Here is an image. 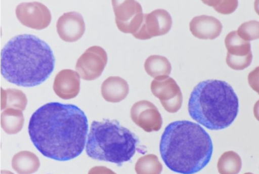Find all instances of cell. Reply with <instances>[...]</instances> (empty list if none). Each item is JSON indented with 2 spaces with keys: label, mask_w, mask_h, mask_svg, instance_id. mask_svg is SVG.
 Returning a JSON list of instances; mask_svg holds the SVG:
<instances>
[{
  "label": "cell",
  "mask_w": 259,
  "mask_h": 174,
  "mask_svg": "<svg viewBox=\"0 0 259 174\" xmlns=\"http://www.w3.org/2000/svg\"><path fill=\"white\" fill-rule=\"evenodd\" d=\"M15 13L17 19L23 25L36 30L46 28L52 20L49 9L37 2L20 3L17 6Z\"/></svg>",
  "instance_id": "cell-10"
},
{
  "label": "cell",
  "mask_w": 259,
  "mask_h": 174,
  "mask_svg": "<svg viewBox=\"0 0 259 174\" xmlns=\"http://www.w3.org/2000/svg\"><path fill=\"white\" fill-rule=\"evenodd\" d=\"M206 5L212 7L214 9L222 14H229L237 9V1H203Z\"/></svg>",
  "instance_id": "cell-24"
},
{
  "label": "cell",
  "mask_w": 259,
  "mask_h": 174,
  "mask_svg": "<svg viewBox=\"0 0 259 174\" xmlns=\"http://www.w3.org/2000/svg\"><path fill=\"white\" fill-rule=\"evenodd\" d=\"M144 68L147 73L153 78L168 76L171 72V66L168 60L160 55H151L146 60Z\"/></svg>",
  "instance_id": "cell-19"
},
{
  "label": "cell",
  "mask_w": 259,
  "mask_h": 174,
  "mask_svg": "<svg viewBox=\"0 0 259 174\" xmlns=\"http://www.w3.org/2000/svg\"><path fill=\"white\" fill-rule=\"evenodd\" d=\"M227 54L233 57H244L251 53L249 41L240 37L237 31L229 32L225 38Z\"/></svg>",
  "instance_id": "cell-18"
},
{
  "label": "cell",
  "mask_w": 259,
  "mask_h": 174,
  "mask_svg": "<svg viewBox=\"0 0 259 174\" xmlns=\"http://www.w3.org/2000/svg\"><path fill=\"white\" fill-rule=\"evenodd\" d=\"M59 37L66 42H74L83 35L85 27L82 15L77 12H69L60 16L56 24Z\"/></svg>",
  "instance_id": "cell-12"
},
{
  "label": "cell",
  "mask_w": 259,
  "mask_h": 174,
  "mask_svg": "<svg viewBox=\"0 0 259 174\" xmlns=\"http://www.w3.org/2000/svg\"><path fill=\"white\" fill-rule=\"evenodd\" d=\"M130 116L133 121L146 132L158 131L162 119L157 107L151 102L141 100L132 107Z\"/></svg>",
  "instance_id": "cell-11"
},
{
  "label": "cell",
  "mask_w": 259,
  "mask_h": 174,
  "mask_svg": "<svg viewBox=\"0 0 259 174\" xmlns=\"http://www.w3.org/2000/svg\"><path fill=\"white\" fill-rule=\"evenodd\" d=\"M28 129L31 142L44 156L67 161L83 151L88 121L84 112L75 105L50 102L32 114Z\"/></svg>",
  "instance_id": "cell-1"
},
{
  "label": "cell",
  "mask_w": 259,
  "mask_h": 174,
  "mask_svg": "<svg viewBox=\"0 0 259 174\" xmlns=\"http://www.w3.org/2000/svg\"><path fill=\"white\" fill-rule=\"evenodd\" d=\"M244 174H253V173H251V172H246V173H244Z\"/></svg>",
  "instance_id": "cell-31"
},
{
  "label": "cell",
  "mask_w": 259,
  "mask_h": 174,
  "mask_svg": "<svg viewBox=\"0 0 259 174\" xmlns=\"http://www.w3.org/2000/svg\"><path fill=\"white\" fill-rule=\"evenodd\" d=\"M101 94L107 102L118 103L124 100L129 92V86L125 80L119 76H110L101 85Z\"/></svg>",
  "instance_id": "cell-15"
},
{
  "label": "cell",
  "mask_w": 259,
  "mask_h": 174,
  "mask_svg": "<svg viewBox=\"0 0 259 174\" xmlns=\"http://www.w3.org/2000/svg\"><path fill=\"white\" fill-rule=\"evenodd\" d=\"M242 167L240 156L235 152H224L219 159L217 168L220 174H238Z\"/></svg>",
  "instance_id": "cell-21"
},
{
  "label": "cell",
  "mask_w": 259,
  "mask_h": 174,
  "mask_svg": "<svg viewBox=\"0 0 259 174\" xmlns=\"http://www.w3.org/2000/svg\"><path fill=\"white\" fill-rule=\"evenodd\" d=\"M195 121L210 130L229 126L237 116L239 100L227 82L208 79L199 82L193 89L188 105Z\"/></svg>",
  "instance_id": "cell-4"
},
{
  "label": "cell",
  "mask_w": 259,
  "mask_h": 174,
  "mask_svg": "<svg viewBox=\"0 0 259 174\" xmlns=\"http://www.w3.org/2000/svg\"><path fill=\"white\" fill-rule=\"evenodd\" d=\"M80 76L71 69H63L56 75L53 90L59 97L68 100L75 98L80 91Z\"/></svg>",
  "instance_id": "cell-13"
},
{
  "label": "cell",
  "mask_w": 259,
  "mask_h": 174,
  "mask_svg": "<svg viewBox=\"0 0 259 174\" xmlns=\"http://www.w3.org/2000/svg\"><path fill=\"white\" fill-rule=\"evenodd\" d=\"M27 104L25 94L15 89L1 90V109L13 108L21 111L25 110Z\"/></svg>",
  "instance_id": "cell-20"
},
{
  "label": "cell",
  "mask_w": 259,
  "mask_h": 174,
  "mask_svg": "<svg viewBox=\"0 0 259 174\" xmlns=\"http://www.w3.org/2000/svg\"><path fill=\"white\" fill-rule=\"evenodd\" d=\"M116 26L125 33H136L143 20L144 14L140 4L134 0L112 1Z\"/></svg>",
  "instance_id": "cell-6"
},
{
  "label": "cell",
  "mask_w": 259,
  "mask_h": 174,
  "mask_svg": "<svg viewBox=\"0 0 259 174\" xmlns=\"http://www.w3.org/2000/svg\"><path fill=\"white\" fill-rule=\"evenodd\" d=\"M55 59L50 46L37 36L22 34L11 38L1 54V71L8 81L32 87L45 81L53 72Z\"/></svg>",
  "instance_id": "cell-3"
},
{
  "label": "cell",
  "mask_w": 259,
  "mask_h": 174,
  "mask_svg": "<svg viewBox=\"0 0 259 174\" xmlns=\"http://www.w3.org/2000/svg\"><path fill=\"white\" fill-rule=\"evenodd\" d=\"M1 174H14L9 170H2Z\"/></svg>",
  "instance_id": "cell-30"
},
{
  "label": "cell",
  "mask_w": 259,
  "mask_h": 174,
  "mask_svg": "<svg viewBox=\"0 0 259 174\" xmlns=\"http://www.w3.org/2000/svg\"><path fill=\"white\" fill-rule=\"evenodd\" d=\"M254 9L256 14L259 15V0L254 1Z\"/></svg>",
  "instance_id": "cell-29"
},
{
  "label": "cell",
  "mask_w": 259,
  "mask_h": 174,
  "mask_svg": "<svg viewBox=\"0 0 259 174\" xmlns=\"http://www.w3.org/2000/svg\"><path fill=\"white\" fill-rule=\"evenodd\" d=\"M85 151L90 158L119 166L130 161L137 151L146 152L136 135L116 120L93 121L87 137Z\"/></svg>",
  "instance_id": "cell-5"
},
{
  "label": "cell",
  "mask_w": 259,
  "mask_h": 174,
  "mask_svg": "<svg viewBox=\"0 0 259 174\" xmlns=\"http://www.w3.org/2000/svg\"><path fill=\"white\" fill-rule=\"evenodd\" d=\"M24 122L23 114L20 110L8 108L1 113V126L7 134L12 135L19 133L23 127Z\"/></svg>",
  "instance_id": "cell-17"
},
{
  "label": "cell",
  "mask_w": 259,
  "mask_h": 174,
  "mask_svg": "<svg viewBox=\"0 0 259 174\" xmlns=\"http://www.w3.org/2000/svg\"><path fill=\"white\" fill-rule=\"evenodd\" d=\"M247 79L250 86L259 95V66L249 72Z\"/></svg>",
  "instance_id": "cell-26"
},
{
  "label": "cell",
  "mask_w": 259,
  "mask_h": 174,
  "mask_svg": "<svg viewBox=\"0 0 259 174\" xmlns=\"http://www.w3.org/2000/svg\"><path fill=\"white\" fill-rule=\"evenodd\" d=\"M107 60V53L103 48L92 46L77 59L75 69L82 79L93 80L101 75Z\"/></svg>",
  "instance_id": "cell-8"
},
{
  "label": "cell",
  "mask_w": 259,
  "mask_h": 174,
  "mask_svg": "<svg viewBox=\"0 0 259 174\" xmlns=\"http://www.w3.org/2000/svg\"><path fill=\"white\" fill-rule=\"evenodd\" d=\"M189 28L195 37L211 40L220 35L223 25L216 18L203 15L194 17L190 22Z\"/></svg>",
  "instance_id": "cell-14"
},
{
  "label": "cell",
  "mask_w": 259,
  "mask_h": 174,
  "mask_svg": "<svg viewBox=\"0 0 259 174\" xmlns=\"http://www.w3.org/2000/svg\"><path fill=\"white\" fill-rule=\"evenodd\" d=\"M171 25L172 18L169 13L164 9H156L149 14H144L140 28L133 35L139 39H149L166 34Z\"/></svg>",
  "instance_id": "cell-9"
},
{
  "label": "cell",
  "mask_w": 259,
  "mask_h": 174,
  "mask_svg": "<svg viewBox=\"0 0 259 174\" xmlns=\"http://www.w3.org/2000/svg\"><path fill=\"white\" fill-rule=\"evenodd\" d=\"M88 174H116L110 168L104 166H96L89 171Z\"/></svg>",
  "instance_id": "cell-27"
},
{
  "label": "cell",
  "mask_w": 259,
  "mask_h": 174,
  "mask_svg": "<svg viewBox=\"0 0 259 174\" xmlns=\"http://www.w3.org/2000/svg\"><path fill=\"white\" fill-rule=\"evenodd\" d=\"M159 151L169 169L181 174H194L210 161L213 145L209 134L199 124L178 120L165 128Z\"/></svg>",
  "instance_id": "cell-2"
},
{
  "label": "cell",
  "mask_w": 259,
  "mask_h": 174,
  "mask_svg": "<svg viewBox=\"0 0 259 174\" xmlns=\"http://www.w3.org/2000/svg\"><path fill=\"white\" fill-rule=\"evenodd\" d=\"M40 166L38 157L28 151H22L15 154L12 159V167L18 174H32Z\"/></svg>",
  "instance_id": "cell-16"
},
{
  "label": "cell",
  "mask_w": 259,
  "mask_h": 174,
  "mask_svg": "<svg viewBox=\"0 0 259 174\" xmlns=\"http://www.w3.org/2000/svg\"><path fill=\"white\" fill-rule=\"evenodd\" d=\"M150 88L153 95L159 99L167 112L174 113L180 109L183 103L182 93L172 78L167 75L155 78Z\"/></svg>",
  "instance_id": "cell-7"
},
{
  "label": "cell",
  "mask_w": 259,
  "mask_h": 174,
  "mask_svg": "<svg viewBox=\"0 0 259 174\" xmlns=\"http://www.w3.org/2000/svg\"><path fill=\"white\" fill-rule=\"evenodd\" d=\"M253 114L255 118L259 121V100L256 102L254 105Z\"/></svg>",
  "instance_id": "cell-28"
},
{
  "label": "cell",
  "mask_w": 259,
  "mask_h": 174,
  "mask_svg": "<svg viewBox=\"0 0 259 174\" xmlns=\"http://www.w3.org/2000/svg\"><path fill=\"white\" fill-rule=\"evenodd\" d=\"M237 32L238 35L246 41L259 39V21L245 22L240 25Z\"/></svg>",
  "instance_id": "cell-23"
},
{
  "label": "cell",
  "mask_w": 259,
  "mask_h": 174,
  "mask_svg": "<svg viewBox=\"0 0 259 174\" xmlns=\"http://www.w3.org/2000/svg\"><path fill=\"white\" fill-rule=\"evenodd\" d=\"M135 170L137 174H160L162 165L156 155L149 154L138 159Z\"/></svg>",
  "instance_id": "cell-22"
},
{
  "label": "cell",
  "mask_w": 259,
  "mask_h": 174,
  "mask_svg": "<svg viewBox=\"0 0 259 174\" xmlns=\"http://www.w3.org/2000/svg\"><path fill=\"white\" fill-rule=\"evenodd\" d=\"M252 60V53L244 57H233L227 54L226 63L231 68L241 70L248 67Z\"/></svg>",
  "instance_id": "cell-25"
}]
</instances>
